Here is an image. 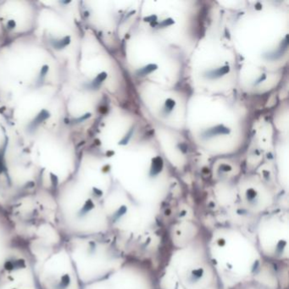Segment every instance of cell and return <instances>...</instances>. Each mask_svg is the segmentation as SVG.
<instances>
[{
    "mask_svg": "<svg viewBox=\"0 0 289 289\" xmlns=\"http://www.w3.org/2000/svg\"><path fill=\"white\" fill-rule=\"evenodd\" d=\"M228 71H229V67H223V68H220L219 70H216V71H213L210 72L208 76L214 78V77H216V76H220V75H224V74H226V73Z\"/></svg>",
    "mask_w": 289,
    "mask_h": 289,
    "instance_id": "obj_2",
    "label": "cell"
},
{
    "mask_svg": "<svg viewBox=\"0 0 289 289\" xmlns=\"http://www.w3.org/2000/svg\"><path fill=\"white\" fill-rule=\"evenodd\" d=\"M226 133H229V130L227 128H225L223 126H218L216 127L211 128V129H209L206 132H204L203 136L204 137H210V136L217 135V134H226Z\"/></svg>",
    "mask_w": 289,
    "mask_h": 289,
    "instance_id": "obj_1",
    "label": "cell"
},
{
    "mask_svg": "<svg viewBox=\"0 0 289 289\" xmlns=\"http://www.w3.org/2000/svg\"><path fill=\"white\" fill-rule=\"evenodd\" d=\"M155 67H156V66L153 65H148V66H146V67H144V68L142 69L141 71H139V73H141V75H146V74H148V73H149V72H151L152 71H153L154 69H156Z\"/></svg>",
    "mask_w": 289,
    "mask_h": 289,
    "instance_id": "obj_4",
    "label": "cell"
},
{
    "mask_svg": "<svg viewBox=\"0 0 289 289\" xmlns=\"http://www.w3.org/2000/svg\"><path fill=\"white\" fill-rule=\"evenodd\" d=\"M175 106V102H174L173 100H171V99H168L165 103V110H171V109H173V107Z\"/></svg>",
    "mask_w": 289,
    "mask_h": 289,
    "instance_id": "obj_5",
    "label": "cell"
},
{
    "mask_svg": "<svg viewBox=\"0 0 289 289\" xmlns=\"http://www.w3.org/2000/svg\"><path fill=\"white\" fill-rule=\"evenodd\" d=\"M153 171H155V170H159L161 169V167H162V160L160 159V157H157L155 158L153 161Z\"/></svg>",
    "mask_w": 289,
    "mask_h": 289,
    "instance_id": "obj_3",
    "label": "cell"
}]
</instances>
